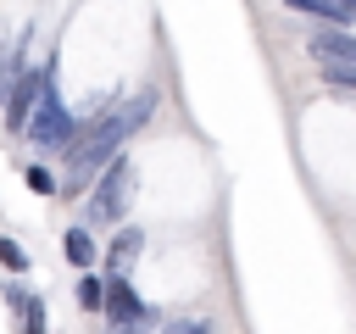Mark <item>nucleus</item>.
<instances>
[{"label":"nucleus","instance_id":"nucleus-13","mask_svg":"<svg viewBox=\"0 0 356 334\" xmlns=\"http://www.w3.org/2000/svg\"><path fill=\"white\" fill-rule=\"evenodd\" d=\"M22 178H28V189H33V195H56V189H61V184H56V173H50L44 161H33V167H22Z\"/></svg>","mask_w":356,"mask_h":334},{"label":"nucleus","instance_id":"nucleus-4","mask_svg":"<svg viewBox=\"0 0 356 334\" xmlns=\"http://www.w3.org/2000/svg\"><path fill=\"white\" fill-rule=\"evenodd\" d=\"M56 84V67L50 61H28L22 72H11V84H6V95H0V117H6V128L11 134H22V122L33 117V106H39V95Z\"/></svg>","mask_w":356,"mask_h":334},{"label":"nucleus","instance_id":"nucleus-9","mask_svg":"<svg viewBox=\"0 0 356 334\" xmlns=\"http://www.w3.org/2000/svg\"><path fill=\"white\" fill-rule=\"evenodd\" d=\"M61 256H67L78 273H95V262H100V239H95L83 223H72V228L61 234Z\"/></svg>","mask_w":356,"mask_h":334},{"label":"nucleus","instance_id":"nucleus-1","mask_svg":"<svg viewBox=\"0 0 356 334\" xmlns=\"http://www.w3.org/2000/svg\"><path fill=\"white\" fill-rule=\"evenodd\" d=\"M150 117H156V89H134V95H117L111 106H100L89 122H78L72 139H67V150H61V161H67V184L78 189V184H89L106 161H117L122 145H128Z\"/></svg>","mask_w":356,"mask_h":334},{"label":"nucleus","instance_id":"nucleus-10","mask_svg":"<svg viewBox=\"0 0 356 334\" xmlns=\"http://www.w3.org/2000/svg\"><path fill=\"white\" fill-rule=\"evenodd\" d=\"M100 289H106V278H100V273H78V284H72V301H78L83 312H100Z\"/></svg>","mask_w":356,"mask_h":334},{"label":"nucleus","instance_id":"nucleus-14","mask_svg":"<svg viewBox=\"0 0 356 334\" xmlns=\"http://www.w3.org/2000/svg\"><path fill=\"white\" fill-rule=\"evenodd\" d=\"M161 334H217V328H211L206 317H178V323H167Z\"/></svg>","mask_w":356,"mask_h":334},{"label":"nucleus","instance_id":"nucleus-16","mask_svg":"<svg viewBox=\"0 0 356 334\" xmlns=\"http://www.w3.org/2000/svg\"><path fill=\"white\" fill-rule=\"evenodd\" d=\"M0 95H6V78H0Z\"/></svg>","mask_w":356,"mask_h":334},{"label":"nucleus","instance_id":"nucleus-5","mask_svg":"<svg viewBox=\"0 0 356 334\" xmlns=\"http://www.w3.org/2000/svg\"><path fill=\"white\" fill-rule=\"evenodd\" d=\"M100 312H106V323H111L117 334L150 323V306H145V295H139L128 278H106V289H100Z\"/></svg>","mask_w":356,"mask_h":334},{"label":"nucleus","instance_id":"nucleus-12","mask_svg":"<svg viewBox=\"0 0 356 334\" xmlns=\"http://www.w3.org/2000/svg\"><path fill=\"white\" fill-rule=\"evenodd\" d=\"M0 267H6L11 278H22V273H28V250H22L11 234H0Z\"/></svg>","mask_w":356,"mask_h":334},{"label":"nucleus","instance_id":"nucleus-6","mask_svg":"<svg viewBox=\"0 0 356 334\" xmlns=\"http://www.w3.org/2000/svg\"><path fill=\"white\" fill-rule=\"evenodd\" d=\"M139 256H145V228H139V223H117V234H111L106 250H100V262H106L100 278H128Z\"/></svg>","mask_w":356,"mask_h":334},{"label":"nucleus","instance_id":"nucleus-11","mask_svg":"<svg viewBox=\"0 0 356 334\" xmlns=\"http://www.w3.org/2000/svg\"><path fill=\"white\" fill-rule=\"evenodd\" d=\"M17 323H22V334H44V328H50V306H44V295H28V306L17 312Z\"/></svg>","mask_w":356,"mask_h":334},{"label":"nucleus","instance_id":"nucleus-3","mask_svg":"<svg viewBox=\"0 0 356 334\" xmlns=\"http://www.w3.org/2000/svg\"><path fill=\"white\" fill-rule=\"evenodd\" d=\"M72 128H78V117H72V106L56 95V84L39 95V106H33V117L22 122V139L39 150V156H61L67 150V139H72Z\"/></svg>","mask_w":356,"mask_h":334},{"label":"nucleus","instance_id":"nucleus-2","mask_svg":"<svg viewBox=\"0 0 356 334\" xmlns=\"http://www.w3.org/2000/svg\"><path fill=\"white\" fill-rule=\"evenodd\" d=\"M134 184H139V173H134V161H128V156L106 161V167L95 173V189H89V200H83V228L95 234V228H111V223H122V212H128V200H134Z\"/></svg>","mask_w":356,"mask_h":334},{"label":"nucleus","instance_id":"nucleus-7","mask_svg":"<svg viewBox=\"0 0 356 334\" xmlns=\"http://www.w3.org/2000/svg\"><path fill=\"white\" fill-rule=\"evenodd\" d=\"M306 50L317 67H356V33L350 28H312Z\"/></svg>","mask_w":356,"mask_h":334},{"label":"nucleus","instance_id":"nucleus-8","mask_svg":"<svg viewBox=\"0 0 356 334\" xmlns=\"http://www.w3.org/2000/svg\"><path fill=\"white\" fill-rule=\"evenodd\" d=\"M295 17H317V28H350L356 22V0H284Z\"/></svg>","mask_w":356,"mask_h":334},{"label":"nucleus","instance_id":"nucleus-15","mask_svg":"<svg viewBox=\"0 0 356 334\" xmlns=\"http://www.w3.org/2000/svg\"><path fill=\"white\" fill-rule=\"evenodd\" d=\"M0 295H6V306H11V312H22L33 289H22V284H0Z\"/></svg>","mask_w":356,"mask_h":334}]
</instances>
